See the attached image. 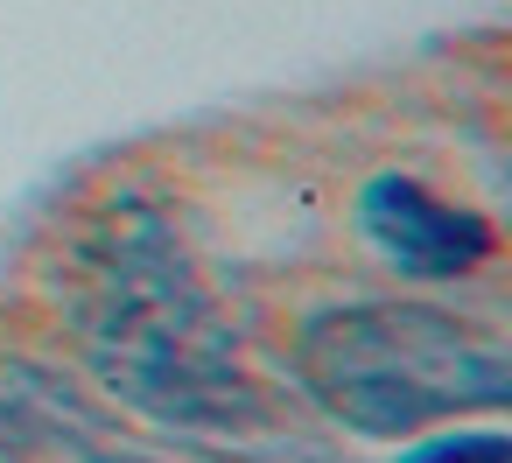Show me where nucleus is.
<instances>
[{"mask_svg": "<svg viewBox=\"0 0 512 463\" xmlns=\"http://www.w3.org/2000/svg\"><path fill=\"white\" fill-rule=\"evenodd\" d=\"M57 302L92 379L141 421L183 435H246L267 421L239 337L162 204L134 190L106 197L64 253Z\"/></svg>", "mask_w": 512, "mask_h": 463, "instance_id": "nucleus-1", "label": "nucleus"}, {"mask_svg": "<svg viewBox=\"0 0 512 463\" xmlns=\"http://www.w3.org/2000/svg\"><path fill=\"white\" fill-rule=\"evenodd\" d=\"M295 386L351 435H421L512 400L498 330L435 302H330L295 330Z\"/></svg>", "mask_w": 512, "mask_h": 463, "instance_id": "nucleus-2", "label": "nucleus"}, {"mask_svg": "<svg viewBox=\"0 0 512 463\" xmlns=\"http://www.w3.org/2000/svg\"><path fill=\"white\" fill-rule=\"evenodd\" d=\"M358 232L393 274L414 281H456L491 260V225L470 204H449L421 176H393V169L358 190Z\"/></svg>", "mask_w": 512, "mask_h": 463, "instance_id": "nucleus-3", "label": "nucleus"}, {"mask_svg": "<svg viewBox=\"0 0 512 463\" xmlns=\"http://www.w3.org/2000/svg\"><path fill=\"white\" fill-rule=\"evenodd\" d=\"M0 463H148L43 365H0Z\"/></svg>", "mask_w": 512, "mask_h": 463, "instance_id": "nucleus-4", "label": "nucleus"}, {"mask_svg": "<svg viewBox=\"0 0 512 463\" xmlns=\"http://www.w3.org/2000/svg\"><path fill=\"white\" fill-rule=\"evenodd\" d=\"M400 463H512L505 428H442L428 442H414Z\"/></svg>", "mask_w": 512, "mask_h": 463, "instance_id": "nucleus-5", "label": "nucleus"}]
</instances>
